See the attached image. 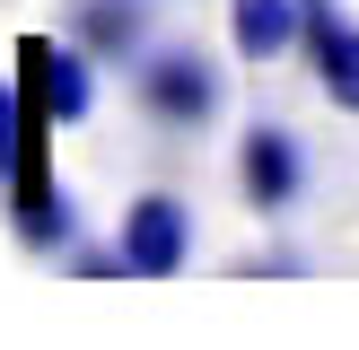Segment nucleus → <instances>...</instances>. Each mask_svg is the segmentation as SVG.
I'll list each match as a JSON object with an SVG mask.
<instances>
[{
  "label": "nucleus",
  "instance_id": "4",
  "mask_svg": "<svg viewBox=\"0 0 359 350\" xmlns=\"http://www.w3.org/2000/svg\"><path fill=\"white\" fill-rule=\"evenodd\" d=\"M237 184H245V202H255L263 219L298 210V192H307V149H298L290 122H255V132L237 140Z\"/></svg>",
  "mask_w": 359,
  "mask_h": 350
},
{
  "label": "nucleus",
  "instance_id": "5",
  "mask_svg": "<svg viewBox=\"0 0 359 350\" xmlns=\"http://www.w3.org/2000/svg\"><path fill=\"white\" fill-rule=\"evenodd\" d=\"M62 35H79L97 62H140V44H149V0H70Z\"/></svg>",
  "mask_w": 359,
  "mask_h": 350
},
{
  "label": "nucleus",
  "instance_id": "1",
  "mask_svg": "<svg viewBox=\"0 0 359 350\" xmlns=\"http://www.w3.org/2000/svg\"><path fill=\"white\" fill-rule=\"evenodd\" d=\"M132 97H140V114L158 132H210L219 105H228V79H219V62L202 44H158V52H140Z\"/></svg>",
  "mask_w": 359,
  "mask_h": 350
},
{
  "label": "nucleus",
  "instance_id": "2",
  "mask_svg": "<svg viewBox=\"0 0 359 350\" xmlns=\"http://www.w3.org/2000/svg\"><path fill=\"white\" fill-rule=\"evenodd\" d=\"M18 97L35 122H88L97 114V52L79 35H27L18 44Z\"/></svg>",
  "mask_w": 359,
  "mask_h": 350
},
{
  "label": "nucleus",
  "instance_id": "3",
  "mask_svg": "<svg viewBox=\"0 0 359 350\" xmlns=\"http://www.w3.org/2000/svg\"><path fill=\"white\" fill-rule=\"evenodd\" d=\"M114 254H123L132 280L184 272V262H193V202H184V192H140V202L123 210V227H114Z\"/></svg>",
  "mask_w": 359,
  "mask_h": 350
},
{
  "label": "nucleus",
  "instance_id": "6",
  "mask_svg": "<svg viewBox=\"0 0 359 350\" xmlns=\"http://www.w3.org/2000/svg\"><path fill=\"white\" fill-rule=\"evenodd\" d=\"M307 52H316V88L333 97V114H359V27L333 18V0H307Z\"/></svg>",
  "mask_w": 359,
  "mask_h": 350
},
{
  "label": "nucleus",
  "instance_id": "7",
  "mask_svg": "<svg viewBox=\"0 0 359 350\" xmlns=\"http://www.w3.org/2000/svg\"><path fill=\"white\" fill-rule=\"evenodd\" d=\"M228 44L245 62H280L290 44H307V0H228Z\"/></svg>",
  "mask_w": 359,
  "mask_h": 350
}]
</instances>
